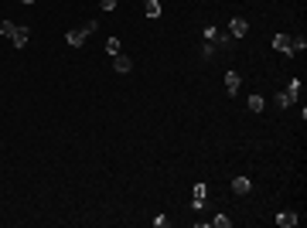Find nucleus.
Segmentation results:
<instances>
[{
    "instance_id": "nucleus-12",
    "label": "nucleus",
    "mask_w": 307,
    "mask_h": 228,
    "mask_svg": "<svg viewBox=\"0 0 307 228\" xmlns=\"http://www.w3.org/2000/svg\"><path fill=\"white\" fill-rule=\"evenodd\" d=\"M205 225H212V228H229V225H232V218H226V215H215V218H208Z\"/></svg>"
},
{
    "instance_id": "nucleus-15",
    "label": "nucleus",
    "mask_w": 307,
    "mask_h": 228,
    "mask_svg": "<svg viewBox=\"0 0 307 228\" xmlns=\"http://www.w3.org/2000/svg\"><path fill=\"white\" fill-rule=\"evenodd\" d=\"M120 48H123V44H120V38H110V41H106V51H110V55H120Z\"/></svg>"
},
{
    "instance_id": "nucleus-9",
    "label": "nucleus",
    "mask_w": 307,
    "mask_h": 228,
    "mask_svg": "<svg viewBox=\"0 0 307 228\" xmlns=\"http://www.w3.org/2000/svg\"><path fill=\"white\" fill-rule=\"evenodd\" d=\"M113 68H116V72H120V75H126V72L134 68V61H130V58H126V55H113Z\"/></svg>"
},
{
    "instance_id": "nucleus-11",
    "label": "nucleus",
    "mask_w": 307,
    "mask_h": 228,
    "mask_svg": "<svg viewBox=\"0 0 307 228\" xmlns=\"http://www.w3.org/2000/svg\"><path fill=\"white\" fill-rule=\"evenodd\" d=\"M86 38H89V31H86V27H82V31H68V44H72V48L86 44Z\"/></svg>"
},
{
    "instance_id": "nucleus-2",
    "label": "nucleus",
    "mask_w": 307,
    "mask_h": 228,
    "mask_svg": "<svg viewBox=\"0 0 307 228\" xmlns=\"http://www.w3.org/2000/svg\"><path fill=\"white\" fill-rule=\"evenodd\" d=\"M0 34L10 41L14 48H24L28 38H31V34H28V27H20V24H14V20H4V24H0Z\"/></svg>"
},
{
    "instance_id": "nucleus-3",
    "label": "nucleus",
    "mask_w": 307,
    "mask_h": 228,
    "mask_svg": "<svg viewBox=\"0 0 307 228\" xmlns=\"http://www.w3.org/2000/svg\"><path fill=\"white\" fill-rule=\"evenodd\" d=\"M300 89H304V85H300V78H294V82H290L287 89H284V92L276 95V106H284V109H287V106H294V102L300 99Z\"/></svg>"
},
{
    "instance_id": "nucleus-13",
    "label": "nucleus",
    "mask_w": 307,
    "mask_h": 228,
    "mask_svg": "<svg viewBox=\"0 0 307 228\" xmlns=\"http://www.w3.org/2000/svg\"><path fill=\"white\" fill-rule=\"evenodd\" d=\"M144 14H147V17H160V3H157V0H147V3H144Z\"/></svg>"
},
{
    "instance_id": "nucleus-6",
    "label": "nucleus",
    "mask_w": 307,
    "mask_h": 228,
    "mask_svg": "<svg viewBox=\"0 0 307 228\" xmlns=\"http://www.w3.org/2000/svg\"><path fill=\"white\" fill-rule=\"evenodd\" d=\"M297 222H300L297 211H280V215H276V225H280V228H294Z\"/></svg>"
},
{
    "instance_id": "nucleus-1",
    "label": "nucleus",
    "mask_w": 307,
    "mask_h": 228,
    "mask_svg": "<svg viewBox=\"0 0 307 228\" xmlns=\"http://www.w3.org/2000/svg\"><path fill=\"white\" fill-rule=\"evenodd\" d=\"M273 48H276L280 55H297V51L307 48V38L304 34H297V38H290V34H273Z\"/></svg>"
},
{
    "instance_id": "nucleus-8",
    "label": "nucleus",
    "mask_w": 307,
    "mask_h": 228,
    "mask_svg": "<svg viewBox=\"0 0 307 228\" xmlns=\"http://www.w3.org/2000/svg\"><path fill=\"white\" fill-rule=\"evenodd\" d=\"M239 85H242L239 72H226V92H229V95H236V92H239Z\"/></svg>"
},
{
    "instance_id": "nucleus-17",
    "label": "nucleus",
    "mask_w": 307,
    "mask_h": 228,
    "mask_svg": "<svg viewBox=\"0 0 307 228\" xmlns=\"http://www.w3.org/2000/svg\"><path fill=\"white\" fill-rule=\"evenodd\" d=\"M99 7H102V10L110 14V10H113V7H116V0H99Z\"/></svg>"
},
{
    "instance_id": "nucleus-5",
    "label": "nucleus",
    "mask_w": 307,
    "mask_h": 228,
    "mask_svg": "<svg viewBox=\"0 0 307 228\" xmlns=\"http://www.w3.org/2000/svg\"><path fill=\"white\" fill-rule=\"evenodd\" d=\"M246 31H250V24H246L242 17H232L229 20V34H232V38H246Z\"/></svg>"
},
{
    "instance_id": "nucleus-10",
    "label": "nucleus",
    "mask_w": 307,
    "mask_h": 228,
    "mask_svg": "<svg viewBox=\"0 0 307 228\" xmlns=\"http://www.w3.org/2000/svg\"><path fill=\"white\" fill-rule=\"evenodd\" d=\"M232 191H236V194H250V191H252L250 177H236V181H232Z\"/></svg>"
},
{
    "instance_id": "nucleus-14",
    "label": "nucleus",
    "mask_w": 307,
    "mask_h": 228,
    "mask_svg": "<svg viewBox=\"0 0 307 228\" xmlns=\"http://www.w3.org/2000/svg\"><path fill=\"white\" fill-rule=\"evenodd\" d=\"M250 109L252 113H263V95H250Z\"/></svg>"
},
{
    "instance_id": "nucleus-4",
    "label": "nucleus",
    "mask_w": 307,
    "mask_h": 228,
    "mask_svg": "<svg viewBox=\"0 0 307 228\" xmlns=\"http://www.w3.org/2000/svg\"><path fill=\"white\" fill-rule=\"evenodd\" d=\"M212 44H218L222 51H232V44H236V38H232L229 31H218V27H215V38H212Z\"/></svg>"
},
{
    "instance_id": "nucleus-7",
    "label": "nucleus",
    "mask_w": 307,
    "mask_h": 228,
    "mask_svg": "<svg viewBox=\"0 0 307 228\" xmlns=\"http://www.w3.org/2000/svg\"><path fill=\"white\" fill-rule=\"evenodd\" d=\"M205 194H208V188H205V184H194V191H192V208H194V211L205 205Z\"/></svg>"
},
{
    "instance_id": "nucleus-16",
    "label": "nucleus",
    "mask_w": 307,
    "mask_h": 228,
    "mask_svg": "<svg viewBox=\"0 0 307 228\" xmlns=\"http://www.w3.org/2000/svg\"><path fill=\"white\" fill-rule=\"evenodd\" d=\"M212 55H215V44L205 41V44H202V58H212Z\"/></svg>"
}]
</instances>
